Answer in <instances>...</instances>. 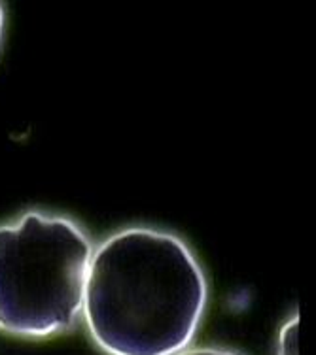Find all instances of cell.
Returning a JSON list of instances; mask_svg holds the SVG:
<instances>
[{
    "label": "cell",
    "mask_w": 316,
    "mask_h": 355,
    "mask_svg": "<svg viewBox=\"0 0 316 355\" xmlns=\"http://www.w3.org/2000/svg\"><path fill=\"white\" fill-rule=\"evenodd\" d=\"M208 287L176 234L133 227L93 248L82 318L106 355H176L190 348Z\"/></svg>",
    "instance_id": "cell-1"
},
{
    "label": "cell",
    "mask_w": 316,
    "mask_h": 355,
    "mask_svg": "<svg viewBox=\"0 0 316 355\" xmlns=\"http://www.w3.org/2000/svg\"><path fill=\"white\" fill-rule=\"evenodd\" d=\"M176 355H239L235 352L222 348H186L184 352H180Z\"/></svg>",
    "instance_id": "cell-4"
},
{
    "label": "cell",
    "mask_w": 316,
    "mask_h": 355,
    "mask_svg": "<svg viewBox=\"0 0 316 355\" xmlns=\"http://www.w3.org/2000/svg\"><path fill=\"white\" fill-rule=\"evenodd\" d=\"M2 31H4V10L0 4V42H2Z\"/></svg>",
    "instance_id": "cell-5"
},
{
    "label": "cell",
    "mask_w": 316,
    "mask_h": 355,
    "mask_svg": "<svg viewBox=\"0 0 316 355\" xmlns=\"http://www.w3.org/2000/svg\"><path fill=\"white\" fill-rule=\"evenodd\" d=\"M297 331H299V315L296 314L282 327L276 355H299V352H297Z\"/></svg>",
    "instance_id": "cell-3"
},
{
    "label": "cell",
    "mask_w": 316,
    "mask_h": 355,
    "mask_svg": "<svg viewBox=\"0 0 316 355\" xmlns=\"http://www.w3.org/2000/svg\"><path fill=\"white\" fill-rule=\"evenodd\" d=\"M91 255L90 236L63 216L27 212L0 227V331L46 338L76 329Z\"/></svg>",
    "instance_id": "cell-2"
}]
</instances>
